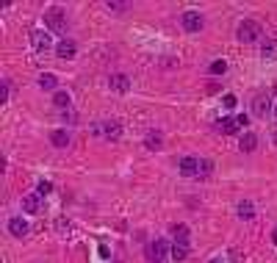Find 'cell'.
I'll return each mask as SVG.
<instances>
[{
    "mask_svg": "<svg viewBox=\"0 0 277 263\" xmlns=\"http://www.w3.org/2000/svg\"><path fill=\"white\" fill-rule=\"evenodd\" d=\"M271 244H277V227L271 230Z\"/></svg>",
    "mask_w": 277,
    "mask_h": 263,
    "instance_id": "32",
    "label": "cell"
},
{
    "mask_svg": "<svg viewBox=\"0 0 277 263\" xmlns=\"http://www.w3.org/2000/svg\"><path fill=\"white\" fill-rule=\"evenodd\" d=\"M31 45H33V50L47 53V50H50V45H53V39H50V34H47V31L36 28V31H31Z\"/></svg>",
    "mask_w": 277,
    "mask_h": 263,
    "instance_id": "6",
    "label": "cell"
},
{
    "mask_svg": "<svg viewBox=\"0 0 277 263\" xmlns=\"http://www.w3.org/2000/svg\"><path fill=\"white\" fill-rule=\"evenodd\" d=\"M39 86H42V89H47V92H53L55 86H58V78H55L53 72H42V75H39Z\"/></svg>",
    "mask_w": 277,
    "mask_h": 263,
    "instance_id": "19",
    "label": "cell"
},
{
    "mask_svg": "<svg viewBox=\"0 0 277 263\" xmlns=\"http://www.w3.org/2000/svg\"><path fill=\"white\" fill-rule=\"evenodd\" d=\"M9 95H11V80H3V97H0V100L9 103Z\"/></svg>",
    "mask_w": 277,
    "mask_h": 263,
    "instance_id": "27",
    "label": "cell"
},
{
    "mask_svg": "<svg viewBox=\"0 0 277 263\" xmlns=\"http://www.w3.org/2000/svg\"><path fill=\"white\" fill-rule=\"evenodd\" d=\"M236 122H238V128H247V125H249V117H247V114H238Z\"/></svg>",
    "mask_w": 277,
    "mask_h": 263,
    "instance_id": "28",
    "label": "cell"
},
{
    "mask_svg": "<svg viewBox=\"0 0 277 263\" xmlns=\"http://www.w3.org/2000/svg\"><path fill=\"white\" fill-rule=\"evenodd\" d=\"M144 147H147L150 152H158L161 147H164V133H161V130H150V133L144 136Z\"/></svg>",
    "mask_w": 277,
    "mask_h": 263,
    "instance_id": "11",
    "label": "cell"
},
{
    "mask_svg": "<svg viewBox=\"0 0 277 263\" xmlns=\"http://www.w3.org/2000/svg\"><path fill=\"white\" fill-rule=\"evenodd\" d=\"M44 25H47L50 31H64V28H66V14H64V9H58V6L47 9V12H44Z\"/></svg>",
    "mask_w": 277,
    "mask_h": 263,
    "instance_id": "3",
    "label": "cell"
},
{
    "mask_svg": "<svg viewBox=\"0 0 277 263\" xmlns=\"http://www.w3.org/2000/svg\"><path fill=\"white\" fill-rule=\"evenodd\" d=\"M36 191H39V194H42V197H47L50 191H53V183H50V180H39Z\"/></svg>",
    "mask_w": 277,
    "mask_h": 263,
    "instance_id": "25",
    "label": "cell"
},
{
    "mask_svg": "<svg viewBox=\"0 0 277 263\" xmlns=\"http://www.w3.org/2000/svg\"><path fill=\"white\" fill-rule=\"evenodd\" d=\"M197 166H199L197 158H191V155L183 158V161H180V174H183V178H197Z\"/></svg>",
    "mask_w": 277,
    "mask_h": 263,
    "instance_id": "16",
    "label": "cell"
},
{
    "mask_svg": "<svg viewBox=\"0 0 277 263\" xmlns=\"http://www.w3.org/2000/svg\"><path fill=\"white\" fill-rule=\"evenodd\" d=\"M274 114H277V106H274Z\"/></svg>",
    "mask_w": 277,
    "mask_h": 263,
    "instance_id": "34",
    "label": "cell"
},
{
    "mask_svg": "<svg viewBox=\"0 0 277 263\" xmlns=\"http://www.w3.org/2000/svg\"><path fill=\"white\" fill-rule=\"evenodd\" d=\"M216 130H219V133H225V136H233L238 130V122H236V117H222L219 122L214 125Z\"/></svg>",
    "mask_w": 277,
    "mask_h": 263,
    "instance_id": "13",
    "label": "cell"
},
{
    "mask_svg": "<svg viewBox=\"0 0 277 263\" xmlns=\"http://www.w3.org/2000/svg\"><path fill=\"white\" fill-rule=\"evenodd\" d=\"M75 53H78V47H75V42H72V39H61L58 45H55V56L64 58V61L75 58Z\"/></svg>",
    "mask_w": 277,
    "mask_h": 263,
    "instance_id": "10",
    "label": "cell"
},
{
    "mask_svg": "<svg viewBox=\"0 0 277 263\" xmlns=\"http://www.w3.org/2000/svg\"><path fill=\"white\" fill-rule=\"evenodd\" d=\"M94 133H100L103 139H108V141H116L122 136V125L116 122V119H108V122L94 125Z\"/></svg>",
    "mask_w": 277,
    "mask_h": 263,
    "instance_id": "4",
    "label": "cell"
},
{
    "mask_svg": "<svg viewBox=\"0 0 277 263\" xmlns=\"http://www.w3.org/2000/svg\"><path fill=\"white\" fill-rule=\"evenodd\" d=\"M236 213H238V219L249 222V219H255V205L249 200H241V202H238V208H236Z\"/></svg>",
    "mask_w": 277,
    "mask_h": 263,
    "instance_id": "17",
    "label": "cell"
},
{
    "mask_svg": "<svg viewBox=\"0 0 277 263\" xmlns=\"http://www.w3.org/2000/svg\"><path fill=\"white\" fill-rule=\"evenodd\" d=\"M255 147H258V136H255L252 130H247V133L238 139V150L241 152H255Z\"/></svg>",
    "mask_w": 277,
    "mask_h": 263,
    "instance_id": "15",
    "label": "cell"
},
{
    "mask_svg": "<svg viewBox=\"0 0 277 263\" xmlns=\"http://www.w3.org/2000/svg\"><path fill=\"white\" fill-rule=\"evenodd\" d=\"M236 36H238V42H258V36H260V25H258V20H244L241 25H238V31H236Z\"/></svg>",
    "mask_w": 277,
    "mask_h": 263,
    "instance_id": "2",
    "label": "cell"
},
{
    "mask_svg": "<svg viewBox=\"0 0 277 263\" xmlns=\"http://www.w3.org/2000/svg\"><path fill=\"white\" fill-rule=\"evenodd\" d=\"M252 111H255V117H266V114L271 111V100H269L266 92H260V95L252 97Z\"/></svg>",
    "mask_w": 277,
    "mask_h": 263,
    "instance_id": "8",
    "label": "cell"
},
{
    "mask_svg": "<svg viewBox=\"0 0 277 263\" xmlns=\"http://www.w3.org/2000/svg\"><path fill=\"white\" fill-rule=\"evenodd\" d=\"M50 141H53V147H70V141H72V136H70V130H64V128H58V130H53L50 133Z\"/></svg>",
    "mask_w": 277,
    "mask_h": 263,
    "instance_id": "14",
    "label": "cell"
},
{
    "mask_svg": "<svg viewBox=\"0 0 277 263\" xmlns=\"http://www.w3.org/2000/svg\"><path fill=\"white\" fill-rule=\"evenodd\" d=\"M22 211H25V213H39V211H42V194L33 191V194L22 197Z\"/></svg>",
    "mask_w": 277,
    "mask_h": 263,
    "instance_id": "9",
    "label": "cell"
},
{
    "mask_svg": "<svg viewBox=\"0 0 277 263\" xmlns=\"http://www.w3.org/2000/svg\"><path fill=\"white\" fill-rule=\"evenodd\" d=\"M260 56L263 58H277V39H269L263 47H260Z\"/></svg>",
    "mask_w": 277,
    "mask_h": 263,
    "instance_id": "24",
    "label": "cell"
},
{
    "mask_svg": "<svg viewBox=\"0 0 277 263\" xmlns=\"http://www.w3.org/2000/svg\"><path fill=\"white\" fill-rule=\"evenodd\" d=\"M108 86L122 95V92L130 89V78H127V75H122V72H116V75H111V78H108Z\"/></svg>",
    "mask_w": 277,
    "mask_h": 263,
    "instance_id": "12",
    "label": "cell"
},
{
    "mask_svg": "<svg viewBox=\"0 0 277 263\" xmlns=\"http://www.w3.org/2000/svg\"><path fill=\"white\" fill-rule=\"evenodd\" d=\"M208 263H227V260H225V257H211Z\"/></svg>",
    "mask_w": 277,
    "mask_h": 263,
    "instance_id": "31",
    "label": "cell"
},
{
    "mask_svg": "<svg viewBox=\"0 0 277 263\" xmlns=\"http://www.w3.org/2000/svg\"><path fill=\"white\" fill-rule=\"evenodd\" d=\"M172 235L177 244H188V227L186 224H172Z\"/></svg>",
    "mask_w": 277,
    "mask_h": 263,
    "instance_id": "21",
    "label": "cell"
},
{
    "mask_svg": "<svg viewBox=\"0 0 277 263\" xmlns=\"http://www.w3.org/2000/svg\"><path fill=\"white\" fill-rule=\"evenodd\" d=\"M208 72H211V75H225V72H227V61H225V58H216V61H211V64H208Z\"/></svg>",
    "mask_w": 277,
    "mask_h": 263,
    "instance_id": "23",
    "label": "cell"
},
{
    "mask_svg": "<svg viewBox=\"0 0 277 263\" xmlns=\"http://www.w3.org/2000/svg\"><path fill=\"white\" fill-rule=\"evenodd\" d=\"M169 255H172V260L175 263H180V260H186L188 257V244H172V249H169Z\"/></svg>",
    "mask_w": 277,
    "mask_h": 263,
    "instance_id": "18",
    "label": "cell"
},
{
    "mask_svg": "<svg viewBox=\"0 0 277 263\" xmlns=\"http://www.w3.org/2000/svg\"><path fill=\"white\" fill-rule=\"evenodd\" d=\"M28 230H31L28 219H22V216H11V219H9V233L14 235V238H25Z\"/></svg>",
    "mask_w": 277,
    "mask_h": 263,
    "instance_id": "7",
    "label": "cell"
},
{
    "mask_svg": "<svg viewBox=\"0 0 277 263\" xmlns=\"http://www.w3.org/2000/svg\"><path fill=\"white\" fill-rule=\"evenodd\" d=\"M61 117H64L66 122H78V117H75V114H72V111H61Z\"/></svg>",
    "mask_w": 277,
    "mask_h": 263,
    "instance_id": "30",
    "label": "cell"
},
{
    "mask_svg": "<svg viewBox=\"0 0 277 263\" xmlns=\"http://www.w3.org/2000/svg\"><path fill=\"white\" fill-rule=\"evenodd\" d=\"M274 141H277V130H274Z\"/></svg>",
    "mask_w": 277,
    "mask_h": 263,
    "instance_id": "33",
    "label": "cell"
},
{
    "mask_svg": "<svg viewBox=\"0 0 277 263\" xmlns=\"http://www.w3.org/2000/svg\"><path fill=\"white\" fill-rule=\"evenodd\" d=\"M214 174V161H208V158H199V166H197V178H211Z\"/></svg>",
    "mask_w": 277,
    "mask_h": 263,
    "instance_id": "20",
    "label": "cell"
},
{
    "mask_svg": "<svg viewBox=\"0 0 277 263\" xmlns=\"http://www.w3.org/2000/svg\"><path fill=\"white\" fill-rule=\"evenodd\" d=\"M70 103H72L70 92H55L53 95V106L55 108H70Z\"/></svg>",
    "mask_w": 277,
    "mask_h": 263,
    "instance_id": "22",
    "label": "cell"
},
{
    "mask_svg": "<svg viewBox=\"0 0 277 263\" xmlns=\"http://www.w3.org/2000/svg\"><path fill=\"white\" fill-rule=\"evenodd\" d=\"M225 108H236V97L233 95H225Z\"/></svg>",
    "mask_w": 277,
    "mask_h": 263,
    "instance_id": "29",
    "label": "cell"
},
{
    "mask_svg": "<svg viewBox=\"0 0 277 263\" xmlns=\"http://www.w3.org/2000/svg\"><path fill=\"white\" fill-rule=\"evenodd\" d=\"M180 25L186 34H197V31H202V14L199 12H183L180 14Z\"/></svg>",
    "mask_w": 277,
    "mask_h": 263,
    "instance_id": "5",
    "label": "cell"
},
{
    "mask_svg": "<svg viewBox=\"0 0 277 263\" xmlns=\"http://www.w3.org/2000/svg\"><path fill=\"white\" fill-rule=\"evenodd\" d=\"M166 255H169V241H164V238H153L147 244V249H144L147 263H164Z\"/></svg>",
    "mask_w": 277,
    "mask_h": 263,
    "instance_id": "1",
    "label": "cell"
},
{
    "mask_svg": "<svg viewBox=\"0 0 277 263\" xmlns=\"http://www.w3.org/2000/svg\"><path fill=\"white\" fill-rule=\"evenodd\" d=\"M108 12H127V3H105Z\"/></svg>",
    "mask_w": 277,
    "mask_h": 263,
    "instance_id": "26",
    "label": "cell"
}]
</instances>
